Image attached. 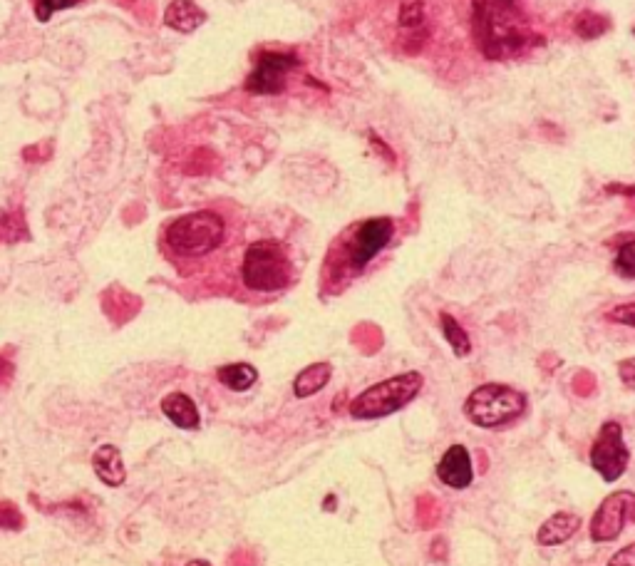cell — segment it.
<instances>
[{
    "label": "cell",
    "mask_w": 635,
    "mask_h": 566,
    "mask_svg": "<svg viewBox=\"0 0 635 566\" xmlns=\"http://www.w3.org/2000/svg\"><path fill=\"white\" fill-rule=\"evenodd\" d=\"M224 239V216L211 212V209L177 216L164 229V246L169 249V254L179 256L182 261H196L211 256L214 251L221 249Z\"/></svg>",
    "instance_id": "obj_1"
},
{
    "label": "cell",
    "mask_w": 635,
    "mask_h": 566,
    "mask_svg": "<svg viewBox=\"0 0 635 566\" xmlns=\"http://www.w3.org/2000/svg\"><path fill=\"white\" fill-rule=\"evenodd\" d=\"M241 279L249 291L278 293L293 281V264L286 246L276 239H261L251 244L241 264Z\"/></svg>",
    "instance_id": "obj_2"
},
{
    "label": "cell",
    "mask_w": 635,
    "mask_h": 566,
    "mask_svg": "<svg viewBox=\"0 0 635 566\" xmlns=\"http://www.w3.org/2000/svg\"><path fill=\"white\" fill-rule=\"evenodd\" d=\"M474 38L487 58L502 60L516 55L529 43V35L511 20V8H497L484 0H474Z\"/></svg>",
    "instance_id": "obj_3"
},
{
    "label": "cell",
    "mask_w": 635,
    "mask_h": 566,
    "mask_svg": "<svg viewBox=\"0 0 635 566\" xmlns=\"http://www.w3.org/2000/svg\"><path fill=\"white\" fill-rule=\"evenodd\" d=\"M422 383H425V378L417 370H410V373L395 375V378L382 380L378 385H370L368 390H363L350 403V415L355 420L387 418V415L410 405L420 395Z\"/></svg>",
    "instance_id": "obj_4"
},
{
    "label": "cell",
    "mask_w": 635,
    "mask_h": 566,
    "mask_svg": "<svg viewBox=\"0 0 635 566\" xmlns=\"http://www.w3.org/2000/svg\"><path fill=\"white\" fill-rule=\"evenodd\" d=\"M526 410V398L509 385L487 383L479 385L464 403V415L469 423L484 430H502L519 420Z\"/></svg>",
    "instance_id": "obj_5"
},
{
    "label": "cell",
    "mask_w": 635,
    "mask_h": 566,
    "mask_svg": "<svg viewBox=\"0 0 635 566\" xmlns=\"http://www.w3.org/2000/svg\"><path fill=\"white\" fill-rule=\"evenodd\" d=\"M392 236H395V224L387 216H375V219H368L360 226H355L343 249L348 269L360 274L390 244Z\"/></svg>",
    "instance_id": "obj_6"
},
{
    "label": "cell",
    "mask_w": 635,
    "mask_h": 566,
    "mask_svg": "<svg viewBox=\"0 0 635 566\" xmlns=\"http://www.w3.org/2000/svg\"><path fill=\"white\" fill-rule=\"evenodd\" d=\"M301 65L298 55L278 53V50H263L256 55V65L246 77V90L251 95H278L286 90L288 72Z\"/></svg>",
    "instance_id": "obj_7"
},
{
    "label": "cell",
    "mask_w": 635,
    "mask_h": 566,
    "mask_svg": "<svg viewBox=\"0 0 635 566\" xmlns=\"http://www.w3.org/2000/svg\"><path fill=\"white\" fill-rule=\"evenodd\" d=\"M631 462L626 442H623V427L618 423H606L598 432L591 447V465L606 482L621 480Z\"/></svg>",
    "instance_id": "obj_8"
},
{
    "label": "cell",
    "mask_w": 635,
    "mask_h": 566,
    "mask_svg": "<svg viewBox=\"0 0 635 566\" xmlns=\"http://www.w3.org/2000/svg\"><path fill=\"white\" fill-rule=\"evenodd\" d=\"M635 504V495L631 490H621L616 495L606 497L601 507L596 509L591 519V539L593 542H611L621 534L626 517L631 514Z\"/></svg>",
    "instance_id": "obj_9"
},
{
    "label": "cell",
    "mask_w": 635,
    "mask_h": 566,
    "mask_svg": "<svg viewBox=\"0 0 635 566\" xmlns=\"http://www.w3.org/2000/svg\"><path fill=\"white\" fill-rule=\"evenodd\" d=\"M437 477L445 482L452 490H467L474 482V467L472 457H469L467 447L464 445H452L445 452V457L437 465Z\"/></svg>",
    "instance_id": "obj_10"
},
{
    "label": "cell",
    "mask_w": 635,
    "mask_h": 566,
    "mask_svg": "<svg viewBox=\"0 0 635 566\" xmlns=\"http://www.w3.org/2000/svg\"><path fill=\"white\" fill-rule=\"evenodd\" d=\"M92 467H95V475L100 477V482H105L107 487L125 485L127 470L125 462H122V452L115 445H102L92 455Z\"/></svg>",
    "instance_id": "obj_11"
},
{
    "label": "cell",
    "mask_w": 635,
    "mask_h": 566,
    "mask_svg": "<svg viewBox=\"0 0 635 566\" xmlns=\"http://www.w3.org/2000/svg\"><path fill=\"white\" fill-rule=\"evenodd\" d=\"M206 13L194 0H172L164 10V23L177 33H194L199 25H204Z\"/></svg>",
    "instance_id": "obj_12"
},
{
    "label": "cell",
    "mask_w": 635,
    "mask_h": 566,
    "mask_svg": "<svg viewBox=\"0 0 635 566\" xmlns=\"http://www.w3.org/2000/svg\"><path fill=\"white\" fill-rule=\"evenodd\" d=\"M162 413L182 430H199L201 415L187 393H169L162 400Z\"/></svg>",
    "instance_id": "obj_13"
},
{
    "label": "cell",
    "mask_w": 635,
    "mask_h": 566,
    "mask_svg": "<svg viewBox=\"0 0 635 566\" xmlns=\"http://www.w3.org/2000/svg\"><path fill=\"white\" fill-rule=\"evenodd\" d=\"M578 527H581V519H578L576 514L559 512L541 524L539 537L536 539H539V544H544V547H556V544L569 542L573 534L578 532Z\"/></svg>",
    "instance_id": "obj_14"
},
{
    "label": "cell",
    "mask_w": 635,
    "mask_h": 566,
    "mask_svg": "<svg viewBox=\"0 0 635 566\" xmlns=\"http://www.w3.org/2000/svg\"><path fill=\"white\" fill-rule=\"evenodd\" d=\"M330 375H333L330 363L308 365V368H303L301 373L296 375V380H293V393H296V398H301V400L311 398V395L320 393V390L328 385Z\"/></svg>",
    "instance_id": "obj_15"
},
{
    "label": "cell",
    "mask_w": 635,
    "mask_h": 566,
    "mask_svg": "<svg viewBox=\"0 0 635 566\" xmlns=\"http://www.w3.org/2000/svg\"><path fill=\"white\" fill-rule=\"evenodd\" d=\"M216 378H219L221 385L234 390V393H246V390H251L256 385L258 370L249 363H231L221 365V368L216 370Z\"/></svg>",
    "instance_id": "obj_16"
},
{
    "label": "cell",
    "mask_w": 635,
    "mask_h": 566,
    "mask_svg": "<svg viewBox=\"0 0 635 566\" xmlns=\"http://www.w3.org/2000/svg\"><path fill=\"white\" fill-rule=\"evenodd\" d=\"M442 333H445L447 343L452 346L454 355L464 358V355L472 353V341H469L467 331L457 323V318H452L449 313H442Z\"/></svg>",
    "instance_id": "obj_17"
},
{
    "label": "cell",
    "mask_w": 635,
    "mask_h": 566,
    "mask_svg": "<svg viewBox=\"0 0 635 566\" xmlns=\"http://www.w3.org/2000/svg\"><path fill=\"white\" fill-rule=\"evenodd\" d=\"M573 28H576V33L581 35L583 40H593V38H601V35L611 28V23H608L606 15L581 13L576 18V23H573Z\"/></svg>",
    "instance_id": "obj_18"
},
{
    "label": "cell",
    "mask_w": 635,
    "mask_h": 566,
    "mask_svg": "<svg viewBox=\"0 0 635 566\" xmlns=\"http://www.w3.org/2000/svg\"><path fill=\"white\" fill-rule=\"evenodd\" d=\"M400 25L405 30H417L425 25V3L422 0H405L400 8Z\"/></svg>",
    "instance_id": "obj_19"
},
{
    "label": "cell",
    "mask_w": 635,
    "mask_h": 566,
    "mask_svg": "<svg viewBox=\"0 0 635 566\" xmlns=\"http://www.w3.org/2000/svg\"><path fill=\"white\" fill-rule=\"evenodd\" d=\"M616 271L623 276V279H633L635 276V244H633V239H628L626 244L618 249Z\"/></svg>",
    "instance_id": "obj_20"
},
{
    "label": "cell",
    "mask_w": 635,
    "mask_h": 566,
    "mask_svg": "<svg viewBox=\"0 0 635 566\" xmlns=\"http://www.w3.org/2000/svg\"><path fill=\"white\" fill-rule=\"evenodd\" d=\"M80 3L82 0H38V5H35V18H38L40 23H48L58 10L75 8V5Z\"/></svg>",
    "instance_id": "obj_21"
},
{
    "label": "cell",
    "mask_w": 635,
    "mask_h": 566,
    "mask_svg": "<svg viewBox=\"0 0 635 566\" xmlns=\"http://www.w3.org/2000/svg\"><path fill=\"white\" fill-rule=\"evenodd\" d=\"M23 527V514L15 504H0V529H20Z\"/></svg>",
    "instance_id": "obj_22"
},
{
    "label": "cell",
    "mask_w": 635,
    "mask_h": 566,
    "mask_svg": "<svg viewBox=\"0 0 635 566\" xmlns=\"http://www.w3.org/2000/svg\"><path fill=\"white\" fill-rule=\"evenodd\" d=\"M633 311H635L633 303H626V306H621V308H616V311L608 313V318H611V321H618V323H626V326L631 328L633 326Z\"/></svg>",
    "instance_id": "obj_23"
},
{
    "label": "cell",
    "mask_w": 635,
    "mask_h": 566,
    "mask_svg": "<svg viewBox=\"0 0 635 566\" xmlns=\"http://www.w3.org/2000/svg\"><path fill=\"white\" fill-rule=\"evenodd\" d=\"M608 566H635V547L633 544H628V547H623L621 552L616 554V557L608 562Z\"/></svg>",
    "instance_id": "obj_24"
},
{
    "label": "cell",
    "mask_w": 635,
    "mask_h": 566,
    "mask_svg": "<svg viewBox=\"0 0 635 566\" xmlns=\"http://www.w3.org/2000/svg\"><path fill=\"white\" fill-rule=\"evenodd\" d=\"M10 380H13V363L0 358V385H8Z\"/></svg>",
    "instance_id": "obj_25"
},
{
    "label": "cell",
    "mask_w": 635,
    "mask_h": 566,
    "mask_svg": "<svg viewBox=\"0 0 635 566\" xmlns=\"http://www.w3.org/2000/svg\"><path fill=\"white\" fill-rule=\"evenodd\" d=\"M621 375H623V383L631 388L633 385V360H626V363H621Z\"/></svg>",
    "instance_id": "obj_26"
},
{
    "label": "cell",
    "mask_w": 635,
    "mask_h": 566,
    "mask_svg": "<svg viewBox=\"0 0 635 566\" xmlns=\"http://www.w3.org/2000/svg\"><path fill=\"white\" fill-rule=\"evenodd\" d=\"M484 3H492L497 5V8H514L516 0H484Z\"/></svg>",
    "instance_id": "obj_27"
},
{
    "label": "cell",
    "mask_w": 635,
    "mask_h": 566,
    "mask_svg": "<svg viewBox=\"0 0 635 566\" xmlns=\"http://www.w3.org/2000/svg\"><path fill=\"white\" fill-rule=\"evenodd\" d=\"M187 566H211L209 562H201V559H196V562H189Z\"/></svg>",
    "instance_id": "obj_28"
}]
</instances>
